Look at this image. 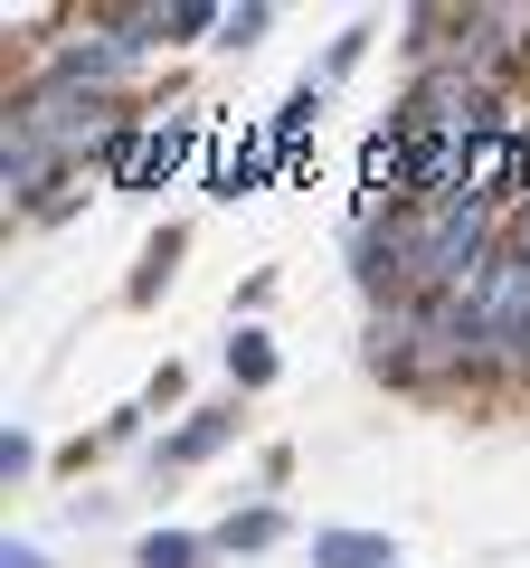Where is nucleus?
<instances>
[{
	"instance_id": "f257e3e1",
	"label": "nucleus",
	"mask_w": 530,
	"mask_h": 568,
	"mask_svg": "<svg viewBox=\"0 0 530 568\" xmlns=\"http://www.w3.org/2000/svg\"><path fill=\"white\" fill-rule=\"evenodd\" d=\"M133 48H143V39H77L58 58V85H85V95H95V85H114L123 67H133Z\"/></svg>"
},
{
	"instance_id": "6e6552de",
	"label": "nucleus",
	"mask_w": 530,
	"mask_h": 568,
	"mask_svg": "<svg viewBox=\"0 0 530 568\" xmlns=\"http://www.w3.org/2000/svg\"><path fill=\"white\" fill-rule=\"evenodd\" d=\"M275 530H285V511H246V521H227L218 540H227V549H265Z\"/></svg>"
},
{
	"instance_id": "423d86ee",
	"label": "nucleus",
	"mask_w": 530,
	"mask_h": 568,
	"mask_svg": "<svg viewBox=\"0 0 530 568\" xmlns=\"http://www.w3.org/2000/svg\"><path fill=\"white\" fill-rule=\"evenodd\" d=\"M227 369H237V388H265L275 379V342H265V332H237V342H227Z\"/></svg>"
},
{
	"instance_id": "20e7f679",
	"label": "nucleus",
	"mask_w": 530,
	"mask_h": 568,
	"mask_svg": "<svg viewBox=\"0 0 530 568\" xmlns=\"http://www.w3.org/2000/svg\"><path fill=\"white\" fill-rule=\"evenodd\" d=\"M143 29L152 39H200V29H227L208 0H171V10H143Z\"/></svg>"
},
{
	"instance_id": "39448f33",
	"label": "nucleus",
	"mask_w": 530,
	"mask_h": 568,
	"mask_svg": "<svg viewBox=\"0 0 530 568\" xmlns=\"http://www.w3.org/2000/svg\"><path fill=\"white\" fill-rule=\"evenodd\" d=\"M48 171H58V142H10V162H0V181H10V190L29 200V190H39Z\"/></svg>"
},
{
	"instance_id": "7ed1b4c3",
	"label": "nucleus",
	"mask_w": 530,
	"mask_h": 568,
	"mask_svg": "<svg viewBox=\"0 0 530 568\" xmlns=\"http://www.w3.org/2000/svg\"><path fill=\"white\" fill-rule=\"evenodd\" d=\"M313 568H388V540L379 530H323L313 540Z\"/></svg>"
},
{
	"instance_id": "f03ea898",
	"label": "nucleus",
	"mask_w": 530,
	"mask_h": 568,
	"mask_svg": "<svg viewBox=\"0 0 530 568\" xmlns=\"http://www.w3.org/2000/svg\"><path fill=\"white\" fill-rule=\"evenodd\" d=\"M227 436H237V407H200V417H190L181 436L162 446V465H200V455H218Z\"/></svg>"
},
{
	"instance_id": "0eeeda50",
	"label": "nucleus",
	"mask_w": 530,
	"mask_h": 568,
	"mask_svg": "<svg viewBox=\"0 0 530 568\" xmlns=\"http://www.w3.org/2000/svg\"><path fill=\"white\" fill-rule=\"evenodd\" d=\"M133 568H200V540H190V530H152V540L133 549Z\"/></svg>"
},
{
	"instance_id": "1a4fd4ad",
	"label": "nucleus",
	"mask_w": 530,
	"mask_h": 568,
	"mask_svg": "<svg viewBox=\"0 0 530 568\" xmlns=\"http://www.w3.org/2000/svg\"><path fill=\"white\" fill-rule=\"evenodd\" d=\"M0 568H48V559H39V549H29V540H10V559H0Z\"/></svg>"
}]
</instances>
